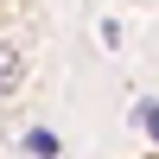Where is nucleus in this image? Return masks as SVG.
Instances as JSON below:
<instances>
[{"mask_svg": "<svg viewBox=\"0 0 159 159\" xmlns=\"http://www.w3.org/2000/svg\"><path fill=\"white\" fill-rule=\"evenodd\" d=\"M13 83H19V57H13V51H7V45H0V96H7V89H13Z\"/></svg>", "mask_w": 159, "mask_h": 159, "instance_id": "nucleus-1", "label": "nucleus"}, {"mask_svg": "<svg viewBox=\"0 0 159 159\" xmlns=\"http://www.w3.org/2000/svg\"><path fill=\"white\" fill-rule=\"evenodd\" d=\"M25 147H32V153H57V140H51L45 127H32V134H25Z\"/></svg>", "mask_w": 159, "mask_h": 159, "instance_id": "nucleus-2", "label": "nucleus"}, {"mask_svg": "<svg viewBox=\"0 0 159 159\" xmlns=\"http://www.w3.org/2000/svg\"><path fill=\"white\" fill-rule=\"evenodd\" d=\"M140 127H147V134L159 140V108H140Z\"/></svg>", "mask_w": 159, "mask_h": 159, "instance_id": "nucleus-3", "label": "nucleus"}]
</instances>
